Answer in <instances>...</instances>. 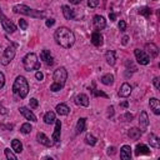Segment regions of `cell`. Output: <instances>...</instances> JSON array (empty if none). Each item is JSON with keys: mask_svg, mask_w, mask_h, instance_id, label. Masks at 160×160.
<instances>
[{"mask_svg": "<svg viewBox=\"0 0 160 160\" xmlns=\"http://www.w3.org/2000/svg\"><path fill=\"white\" fill-rule=\"evenodd\" d=\"M55 120H56L55 113H53V111H48V113L44 115V122H45L46 124H53V123H55Z\"/></svg>", "mask_w": 160, "mask_h": 160, "instance_id": "cell-30", "label": "cell"}, {"mask_svg": "<svg viewBox=\"0 0 160 160\" xmlns=\"http://www.w3.org/2000/svg\"><path fill=\"white\" fill-rule=\"evenodd\" d=\"M109 18H110L111 22H114V20L116 19V14H115V13H110V14H109Z\"/></svg>", "mask_w": 160, "mask_h": 160, "instance_id": "cell-49", "label": "cell"}, {"mask_svg": "<svg viewBox=\"0 0 160 160\" xmlns=\"http://www.w3.org/2000/svg\"><path fill=\"white\" fill-rule=\"evenodd\" d=\"M54 39L56 44H59L60 46H63L65 49H69L74 45L75 43V35L74 33L66 28V26H60L55 30V34H54Z\"/></svg>", "mask_w": 160, "mask_h": 160, "instance_id": "cell-1", "label": "cell"}, {"mask_svg": "<svg viewBox=\"0 0 160 160\" xmlns=\"http://www.w3.org/2000/svg\"><path fill=\"white\" fill-rule=\"evenodd\" d=\"M54 83L50 85V90L53 93H56L59 90H62L66 83V79H68V71L65 68H58L55 71H54Z\"/></svg>", "mask_w": 160, "mask_h": 160, "instance_id": "cell-2", "label": "cell"}, {"mask_svg": "<svg viewBox=\"0 0 160 160\" xmlns=\"http://www.w3.org/2000/svg\"><path fill=\"white\" fill-rule=\"evenodd\" d=\"M150 154V149L144 145V144H138L135 148V155L140 156V155H149Z\"/></svg>", "mask_w": 160, "mask_h": 160, "instance_id": "cell-19", "label": "cell"}, {"mask_svg": "<svg viewBox=\"0 0 160 160\" xmlns=\"http://www.w3.org/2000/svg\"><path fill=\"white\" fill-rule=\"evenodd\" d=\"M40 59H42L46 65H53L54 64V59H53V55L50 54V50L44 49L42 53H40Z\"/></svg>", "mask_w": 160, "mask_h": 160, "instance_id": "cell-12", "label": "cell"}, {"mask_svg": "<svg viewBox=\"0 0 160 160\" xmlns=\"http://www.w3.org/2000/svg\"><path fill=\"white\" fill-rule=\"evenodd\" d=\"M122 106H124V108H126V106H128V103H123V104H122Z\"/></svg>", "mask_w": 160, "mask_h": 160, "instance_id": "cell-51", "label": "cell"}, {"mask_svg": "<svg viewBox=\"0 0 160 160\" xmlns=\"http://www.w3.org/2000/svg\"><path fill=\"white\" fill-rule=\"evenodd\" d=\"M0 18H2V25H3V28H4V30L6 31V33H14L15 30H16V25L11 22V20H9L5 15H4V13H3V10L0 9Z\"/></svg>", "mask_w": 160, "mask_h": 160, "instance_id": "cell-7", "label": "cell"}, {"mask_svg": "<svg viewBox=\"0 0 160 160\" xmlns=\"http://www.w3.org/2000/svg\"><path fill=\"white\" fill-rule=\"evenodd\" d=\"M128 40H129V36H124V38L122 39V44H123V45H126V44H128Z\"/></svg>", "mask_w": 160, "mask_h": 160, "instance_id": "cell-48", "label": "cell"}, {"mask_svg": "<svg viewBox=\"0 0 160 160\" xmlns=\"http://www.w3.org/2000/svg\"><path fill=\"white\" fill-rule=\"evenodd\" d=\"M85 125H86V119L85 118H80L76 123V133L80 134L85 130Z\"/></svg>", "mask_w": 160, "mask_h": 160, "instance_id": "cell-25", "label": "cell"}, {"mask_svg": "<svg viewBox=\"0 0 160 160\" xmlns=\"http://www.w3.org/2000/svg\"><path fill=\"white\" fill-rule=\"evenodd\" d=\"M130 94H131V86H130L128 83H124L122 86H120L119 96H120V98H128Z\"/></svg>", "mask_w": 160, "mask_h": 160, "instance_id": "cell-18", "label": "cell"}, {"mask_svg": "<svg viewBox=\"0 0 160 160\" xmlns=\"http://www.w3.org/2000/svg\"><path fill=\"white\" fill-rule=\"evenodd\" d=\"M139 14L140 15H144V16H150V14H151V10H150V8H148V6H144V8H142V9H139Z\"/></svg>", "mask_w": 160, "mask_h": 160, "instance_id": "cell-33", "label": "cell"}, {"mask_svg": "<svg viewBox=\"0 0 160 160\" xmlns=\"http://www.w3.org/2000/svg\"><path fill=\"white\" fill-rule=\"evenodd\" d=\"M19 111H20V114H22L25 119H28V120H30V122H38L36 120V116L34 115V113L31 111V110H29L26 106H20L19 108Z\"/></svg>", "mask_w": 160, "mask_h": 160, "instance_id": "cell-10", "label": "cell"}, {"mask_svg": "<svg viewBox=\"0 0 160 160\" xmlns=\"http://www.w3.org/2000/svg\"><path fill=\"white\" fill-rule=\"evenodd\" d=\"M0 113H2L3 115H6V114H8V110H6L2 104H0Z\"/></svg>", "mask_w": 160, "mask_h": 160, "instance_id": "cell-44", "label": "cell"}, {"mask_svg": "<svg viewBox=\"0 0 160 160\" xmlns=\"http://www.w3.org/2000/svg\"><path fill=\"white\" fill-rule=\"evenodd\" d=\"M75 104L79 106H89V98L85 94H79L75 96Z\"/></svg>", "mask_w": 160, "mask_h": 160, "instance_id": "cell-15", "label": "cell"}, {"mask_svg": "<svg viewBox=\"0 0 160 160\" xmlns=\"http://www.w3.org/2000/svg\"><path fill=\"white\" fill-rule=\"evenodd\" d=\"M94 94H95V95H100V96H104V98H108V95H106L105 93H103V91H95V90H94Z\"/></svg>", "mask_w": 160, "mask_h": 160, "instance_id": "cell-45", "label": "cell"}, {"mask_svg": "<svg viewBox=\"0 0 160 160\" xmlns=\"http://www.w3.org/2000/svg\"><path fill=\"white\" fill-rule=\"evenodd\" d=\"M38 105H39V103H38V100H36L35 98L30 99V108H31V109H36Z\"/></svg>", "mask_w": 160, "mask_h": 160, "instance_id": "cell-37", "label": "cell"}, {"mask_svg": "<svg viewBox=\"0 0 160 160\" xmlns=\"http://www.w3.org/2000/svg\"><path fill=\"white\" fill-rule=\"evenodd\" d=\"M4 85H5V76L2 71H0V89H2Z\"/></svg>", "mask_w": 160, "mask_h": 160, "instance_id": "cell-39", "label": "cell"}, {"mask_svg": "<svg viewBox=\"0 0 160 160\" xmlns=\"http://www.w3.org/2000/svg\"><path fill=\"white\" fill-rule=\"evenodd\" d=\"M62 9H63L64 18H65L66 20H73V19L75 18V13H74V10H73L70 6H68V5H63Z\"/></svg>", "mask_w": 160, "mask_h": 160, "instance_id": "cell-22", "label": "cell"}, {"mask_svg": "<svg viewBox=\"0 0 160 160\" xmlns=\"http://www.w3.org/2000/svg\"><path fill=\"white\" fill-rule=\"evenodd\" d=\"M35 78H36V80H39V82H42V80L44 79V74L42 71H36L35 73Z\"/></svg>", "mask_w": 160, "mask_h": 160, "instance_id": "cell-41", "label": "cell"}, {"mask_svg": "<svg viewBox=\"0 0 160 160\" xmlns=\"http://www.w3.org/2000/svg\"><path fill=\"white\" fill-rule=\"evenodd\" d=\"M23 65H24V69L26 71H33V70L40 69V63L38 60L36 54H34V53L26 54L23 59Z\"/></svg>", "mask_w": 160, "mask_h": 160, "instance_id": "cell-5", "label": "cell"}, {"mask_svg": "<svg viewBox=\"0 0 160 160\" xmlns=\"http://www.w3.org/2000/svg\"><path fill=\"white\" fill-rule=\"evenodd\" d=\"M69 2L71 3V4H74V5H78V4H80L83 2V0H69Z\"/></svg>", "mask_w": 160, "mask_h": 160, "instance_id": "cell-50", "label": "cell"}, {"mask_svg": "<svg viewBox=\"0 0 160 160\" xmlns=\"http://www.w3.org/2000/svg\"><path fill=\"white\" fill-rule=\"evenodd\" d=\"M153 83H154L155 88H156L158 90H160V79H159L158 76H155V78H154V80H153Z\"/></svg>", "mask_w": 160, "mask_h": 160, "instance_id": "cell-40", "label": "cell"}, {"mask_svg": "<svg viewBox=\"0 0 160 160\" xmlns=\"http://www.w3.org/2000/svg\"><path fill=\"white\" fill-rule=\"evenodd\" d=\"M128 135H129L130 139L136 140V139L140 138V135H142V131H140V129H138V128H131V129L128 131Z\"/></svg>", "mask_w": 160, "mask_h": 160, "instance_id": "cell-28", "label": "cell"}, {"mask_svg": "<svg viewBox=\"0 0 160 160\" xmlns=\"http://www.w3.org/2000/svg\"><path fill=\"white\" fill-rule=\"evenodd\" d=\"M139 125H140V131H145L148 125H149V118H148V114L146 111H142L140 113V116H139Z\"/></svg>", "mask_w": 160, "mask_h": 160, "instance_id": "cell-9", "label": "cell"}, {"mask_svg": "<svg viewBox=\"0 0 160 160\" xmlns=\"http://www.w3.org/2000/svg\"><path fill=\"white\" fill-rule=\"evenodd\" d=\"M149 143L153 148L155 149H159L160 148V139L155 135V134H150V138H149Z\"/></svg>", "mask_w": 160, "mask_h": 160, "instance_id": "cell-26", "label": "cell"}, {"mask_svg": "<svg viewBox=\"0 0 160 160\" xmlns=\"http://www.w3.org/2000/svg\"><path fill=\"white\" fill-rule=\"evenodd\" d=\"M149 106H150V109L153 110L154 114H156V115L160 114V102L156 98H151L149 100Z\"/></svg>", "mask_w": 160, "mask_h": 160, "instance_id": "cell-16", "label": "cell"}, {"mask_svg": "<svg viewBox=\"0 0 160 160\" xmlns=\"http://www.w3.org/2000/svg\"><path fill=\"white\" fill-rule=\"evenodd\" d=\"M54 24H55V20H54V19H48V20H46V26H48V28H51Z\"/></svg>", "mask_w": 160, "mask_h": 160, "instance_id": "cell-43", "label": "cell"}, {"mask_svg": "<svg viewBox=\"0 0 160 160\" xmlns=\"http://www.w3.org/2000/svg\"><path fill=\"white\" fill-rule=\"evenodd\" d=\"M119 29H120V31H125V29H126V23L124 22V20H120V23H119Z\"/></svg>", "mask_w": 160, "mask_h": 160, "instance_id": "cell-38", "label": "cell"}, {"mask_svg": "<svg viewBox=\"0 0 160 160\" xmlns=\"http://www.w3.org/2000/svg\"><path fill=\"white\" fill-rule=\"evenodd\" d=\"M108 154H109V155H114V154H115V148H114V146L108 148Z\"/></svg>", "mask_w": 160, "mask_h": 160, "instance_id": "cell-46", "label": "cell"}, {"mask_svg": "<svg viewBox=\"0 0 160 160\" xmlns=\"http://www.w3.org/2000/svg\"><path fill=\"white\" fill-rule=\"evenodd\" d=\"M135 58L138 60V63L140 65H148L150 63V58L149 55L144 51V50H140V49H135Z\"/></svg>", "mask_w": 160, "mask_h": 160, "instance_id": "cell-8", "label": "cell"}, {"mask_svg": "<svg viewBox=\"0 0 160 160\" xmlns=\"http://www.w3.org/2000/svg\"><path fill=\"white\" fill-rule=\"evenodd\" d=\"M93 22H94V25H95V28H96L98 30H103V29L106 26V20H105L104 16H102V15H95Z\"/></svg>", "mask_w": 160, "mask_h": 160, "instance_id": "cell-13", "label": "cell"}, {"mask_svg": "<svg viewBox=\"0 0 160 160\" xmlns=\"http://www.w3.org/2000/svg\"><path fill=\"white\" fill-rule=\"evenodd\" d=\"M145 49L148 50V53L150 54L151 58H156L158 54H159V48H158L155 44H153V43L146 44V45H145Z\"/></svg>", "mask_w": 160, "mask_h": 160, "instance_id": "cell-23", "label": "cell"}, {"mask_svg": "<svg viewBox=\"0 0 160 160\" xmlns=\"http://www.w3.org/2000/svg\"><path fill=\"white\" fill-rule=\"evenodd\" d=\"M120 158L123 160H130L131 159V148L129 145H124L120 149Z\"/></svg>", "mask_w": 160, "mask_h": 160, "instance_id": "cell-17", "label": "cell"}, {"mask_svg": "<svg viewBox=\"0 0 160 160\" xmlns=\"http://www.w3.org/2000/svg\"><path fill=\"white\" fill-rule=\"evenodd\" d=\"M13 91L19 96V98H26L28 93H29V84H28V80L22 76V75H19L16 79H15V82H14V85H13Z\"/></svg>", "mask_w": 160, "mask_h": 160, "instance_id": "cell-3", "label": "cell"}, {"mask_svg": "<svg viewBox=\"0 0 160 160\" xmlns=\"http://www.w3.org/2000/svg\"><path fill=\"white\" fill-rule=\"evenodd\" d=\"M114 114V108L113 106H109L108 108V116H111Z\"/></svg>", "mask_w": 160, "mask_h": 160, "instance_id": "cell-47", "label": "cell"}, {"mask_svg": "<svg viewBox=\"0 0 160 160\" xmlns=\"http://www.w3.org/2000/svg\"><path fill=\"white\" fill-rule=\"evenodd\" d=\"M14 58H15V45L14 46H8L4 50V54L2 56L0 63H2L4 66H6V65H9L11 63V60H14Z\"/></svg>", "mask_w": 160, "mask_h": 160, "instance_id": "cell-6", "label": "cell"}, {"mask_svg": "<svg viewBox=\"0 0 160 160\" xmlns=\"http://www.w3.org/2000/svg\"><path fill=\"white\" fill-rule=\"evenodd\" d=\"M14 13L16 14H23V15H28V16H33V18H45V13L40 11V10H34L26 5L23 4H18L13 6Z\"/></svg>", "mask_w": 160, "mask_h": 160, "instance_id": "cell-4", "label": "cell"}, {"mask_svg": "<svg viewBox=\"0 0 160 160\" xmlns=\"http://www.w3.org/2000/svg\"><path fill=\"white\" fill-rule=\"evenodd\" d=\"M96 142H98V139H96L94 135H91V134H86V135H85V143H86L88 145L94 146V145L96 144Z\"/></svg>", "mask_w": 160, "mask_h": 160, "instance_id": "cell-31", "label": "cell"}, {"mask_svg": "<svg viewBox=\"0 0 160 160\" xmlns=\"http://www.w3.org/2000/svg\"><path fill=\"white\" fill-rule=\"evenodd\" d=\"M91 43H93V45H95V46H102L103 45V35L100 34V33H98V31H95V33H93L91 34Z\"/></svg>", "mask_w": 160, "mask_h": 160, "instance_id": "cell-20", "label": "cell"}, {"mask_svg": "<svg viewBox=\"0 0 160 160\" xmlns=\"http://www.w3.org/2000/svg\"><path fill=\"white\" fill-rule=\"evenodd\" d=\"M11 148H13V150L15 153H22L23 151V144L18 139H14L13 142H11Z\"/></svg>", "mask_w": 160, "mask_h": 160, "instance_id": "cell-27", "label": "cell"}, {"mask_svg": "<svg viewBox=\"0 0 160 160\" xmlns=\"http://www.w3.org/2000/svg\"><path fill=\"white\" fill-rule=\"evenodd\" d=\"M55 110H56V113L59 115H68L69 111H70V109H69V106L66 104H58Z\"/></svg>", "mask_w": 160, "mask_h": 160, "instance_id": "cell-24", "label": "cell"}, {"mask_svg": "<svg viewBox=\"0 0 160 160\" xmlns=\"http://www.w3.org/2000/svg\"><path fill=\"white\" fill-rule=\"evenodd\" d=\"M123 118L125 119V122H131V120H133V115H131L130 113H126V114H125Z\"/></svg>", "mask_w": 160, "mask_h": 160, "instance_id": "cell-42", "label": "cell"}, {"mask_svg": "<svg viewBox=\"0 0 160 160\" xmlns=\"http://www.w3.org/2000/svg\"><path fill=\"white\" fill-rule=\"evenodd\" d=\"M36 139H38V142L40 143V144H43V145H45V146H53V142L51 140L44 134V133H42V131H39L38 134H36Z\"/></svg>", "mask_w": 160, "mask_h": 160, "instance_id": "cell-14", "label": "cell"}, {"mask_svg": "<svg viewBox=\"0 0 160 160\" xmlns=\"http://www.w3.org/2000/svg\"><path fill=\"white\" fill-rule=\"evenodd\" d=\"M4 151H5V156H6V159H9V160H16V155H15L10 149H5Z\"/></svg>", "mask_w": 160, "mask_h": 160, "instance_id": "cell-34", "label": "cell"}, {"mask_svg": "<svg viewBox=\"0 0 160 160\" xmlns=\"http://www.w3.org/2000/svg\"><path fill=\"white\" fill-rule=\"evenodd\" d=\"M60 129H62V123H60V120H55V130L53 133V140L54 143L56 145H59L60 143V135H62V133H60Z\"/></svg>", "mask_w": 160, "mask_h": 160, "instance_id": "cell-11", "label": "cell"}, {"mask_svg": "<svg viewBox=\"0 0 160 160\" xmlns=\"http://www.w3.org/2000/svg\"><path fill=\"white\" fill-rule=\"evenodd\" d=\"M89 8H96L99 5V0H88Z\"/></svg>", "mask_w": 160, "mask_h": 160, "instance_id": "cell-36", "label": "cell"}, {"mask_svg": "<svg viewBox=\"0 0 160 160\" xmlns=\"http://www.w3.org/2000/svg\"><path fill=\"white\" fill-rule=\"evenodd\" d=\"M102 83L104 85H113L114 84V75L113 74H105L102 78Z\"/></svg>", "mask_w": 160, "mask_h": 160, "instance_id": "cell-29", "label": "cell"}, {"mask_svg": "<svg viewBox=\"0 0 160 160\" xmlns=\"http://www.w3.org/2000/svg\"><path fill=\"white\" fill-rule=\"evenodd\" d=\"M105 60H106V63L110 66L115 65V62H116V54H115V51L114 50H108L106 54H105Z\"/></svg>", "mask_w": 160, "mask_h": 160, "instance_id": "cell-21", "label": "cell"}, {"mask_svg": "<svg viewBox=\"0 0 160 160\" xmlns=\"http://www.w3.org/2000/svg\"><path fill=\"white\" fill-rule=\"evenodd\" d=\"M33 130V126L30 125V123H25L22 125V128H20V131H22L23 134H30Z\"/></svg>", "mask_w": 160, "mask_h": 160, "instance_id": "cell-32", "label": "cell"}, {"mask_svg": "<svg viewBox=\"0 0 160 160\" xmlns=\"http://www.w3.org/2000/svg\"><path fill=\"white\" fill-rule=\"evenodd\" d=\"M19 26H20V29H22V30H26L28 29V23L25 22L24 19H20L19 20Z\"/></svg>", "mask_w": 160, "mask_h": 160, "instance_id": "cell-35", "label": "cell"}]
</instances>
